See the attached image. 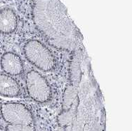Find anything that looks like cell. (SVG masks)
I'll return each instance as SVG.
<instances>
[{
    "label": "cell",
    "instance_id": "52a82bcc",
    "mask_svg": "<svg viewBox=\"0 0 132 131\" xmlns=\"http://www.w3.org/2000/svg\"><path fill=\"white\" fill-rule=\"evenodd\" d=\"M18 27L17 15L9 8L0 10V32L9 34L14 32Z\"/></svg>",
    "mask_w": 132,
    "mask_h": 131
},
{
    "label": "cell",
    "instance_id": "7a4b0ae2",
    "mask_svg": "<svg viewBox=\"0 0 132 131\" xmlns=\"http://www.w3.org/2000/svg\"><path fill=\"white\" fill-rule=\"evenodd\" d=\"M32 16L36 28L53 48L72 53L84 47L81 32L60 0H33Z\"/></svg>",
    "mask_w": 132,
    "mask_h": 131
},
{
    "label": "cell",
    "instance_id": "6da1fadb",
    "mask_svg": "<svg viewBox=\"0 0 132 131\" xmlns=\"http://www.w3.org/2000/svg\"><path fill=\"white\" fill-rule=\"evenodd\" d=\"M72 53L58 122L67 131H94L103 124V98L84 47Z\"/></svg>",
    "mask_w": 132,
    "mask_h": 131
},
{
    "label": "cell",
    "instance_id": "5b68a950",
    "mask_svg": "<svg viewBox=\"0 0 132 131\" xmlns=\"http://www.w3.org/2000/svg\"><path fill=\"white\" fill-rule=\"evenodd\" d=\"M1 67L2 70L9 76L20 75L24 70L22 59L13 52L3 54L1 58Z\"/></svg>",
    "mask_w": 132,
    "mask_h": 131
},
{
    "label": "cell",
    "instance_id": "8992f818",
    "mask_svg": "<svg viewBox=\"0 0 132 131\" xmlns=\"http://www.w3.org/2000/svg\"><path fill=\"white\" fill-rule=\"evenodd\" d=\"M5 122L7 124L6 131H36L34 118L30 110L19 116L7 119Z\"/></svg>",
    "mask_w": 132,
    "mask_h": 131
},
{
    "label": "cell",
    "instance_id": "277c9868",
    "mask_svg": "<svg viewBox=\"0 0 132 131\" xmlns=\"http://www.w3.org/2000/svg\"><path fill=\"white\" fill-rule=\"evenodd\" d=\"M26 86L28 95L38 103H46L52 97V90L46 78L35 70L28 72L26 76Z\"/></svg>",
    "mask_w": 132,
    "mask_h": 131
},
{
    "label": "cell",
    "instance_id": "ba28073f",
    "mask_svg": "<svg viewBox=\"0 0 132 131\" xmlns=\"http://www.w3.org/2000/svg\"><path fill=\"white\" fill-rule=\"evenodd\" d=\"M20 93V86L15 78L8 74H0V95L16 98Z\"/></svg>",
    "mask_w": 132,
    "mask_h": 131
},
{
    "label": "cell",
    "instance_id": "3957f363",
    "mask_svg": "<svg viewBox=\"0 0 132 131\" xmlns=\"http://www.w3.org/2000/svg\"><path fill=\"white\" fill-rule=\"evenodd\" d=\"M23 53L26 59L39 70L48 72L56 68V58L51 50L40 41H28L23 47Z\"/></svg>",
    "mask_w": 132,
    "mask_h": 131
}]
</instances>
